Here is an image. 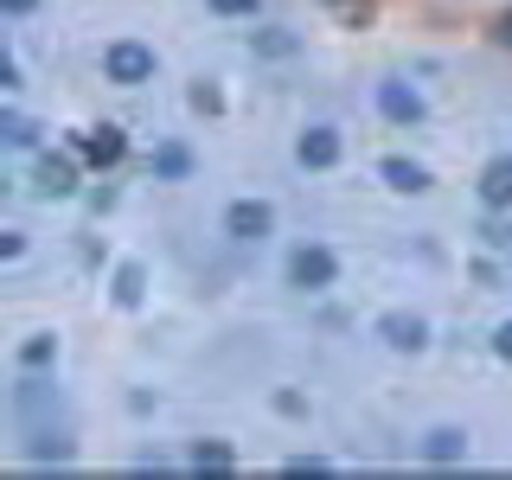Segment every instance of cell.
<instances>
[{"instance_id":"4","label":"cell","mask_w":512,"mask_h":480,"mask_svg":"<svg viewBox=\"0 0 512 480\" xmlns=\"http://www.w3.org/2000/svg\"><path fill=\"white\" fill-rule=\"evenodd\" d=\"M32 192H39V199H71V192H77V167L64 154H45L39 167H32Z\"/></svg>"},{"instance_id":"5","label":"cell","mask_w":512,"mask_h":480,"mask_svg":"<svg viewBox=\"0 0 512 480\" xmlns=\"http://www.w3.org/2000/svg\"><path fill=\"white\" fill-rule=\"evenodd\" d=\"M378 340L391 346V352H423V346H429V327H423L416 314H384V320H378Z\"/></svg>"},{"instance_id":"7","label":"cell","mask_w":512,"mask_h":480,"mask_svg":"<svg viewBox=\"0 0 512 480\" xmlns=\"http://www.w3.org/2000/svg\"><path fill=\"white\" fill-rule=\"evenodd\" d=\"M480 199H487L493 212H506V205H512V154H500V160L480 167Z\"/></svg>"},{"instance_id":"12","label":"cell","mask_w":512,"mask_h":480,"mask_svg":"<svg viewBox=\"0 0 512 480\" xmlns=\"http://www.w3.org/2000/svg\"><path fill=\"white\" fill-rule=\"evenodd\" d=\"M192 468H199V474H231L237 455H231L224 442H199V448H192Z\"/></svg>"},{"instance_id":"24","label":"cell","mask_w":512,"mask_h":480,"mask_svg":"<svg viewBox=\"0 0 512 480\" xmlns=\"http://www.w3.org/2000/svg\"><path fill=\"white\" fill-rule=\"evenodd\" d=\"M0 7H7L13 20H20V13H32V7H39V0H0Z\"/></svg>"},{"instance_id":"10","label":"cell","mask_w":512,"mask_h":480,"mask_svg":"<svg viewBox=\"0 0 512 480\" xmlns=\"http://www.w3.org/2000/svg\"><path fill=\"white\" fill-rule=\"evenodd\" d=\"M378 173H384V186H397V192H429V167H416L404 154H391Z\"/></svg>"},{"instance_id":"8","label":"cell","mask_w":512,"mask_h":480,"mask_svg":"<svg viewBox=\"0 0 512 480\" xmlns=\"http://www.w3.org/2000/svg\"><path fill=\"white\" fill-rule=\"evenodd\" d=\"M378 109L391 122H423V96H416L410 84H378Z\"/></svg>"},{"instance_id":"15","label":"cell","mask_w":512,"mask_h":480,"mask_svg":"<svg viewBox=\"0 0 512 480\" xmlns=\"http://www.w3.org/2000/svg\"><path fill=\"white\" fill-rule=\"evenodd\" d=\"M186 167H192V154H186V148H160V154H154V173H160V180H180Z\"/></svg>"},{"instance_id":"22","label":"cell","mask_w":512,"mask_h":480,"mask_svg":"<svg viewBox=\"0 0 512 480\" xmlns=\"http://www.w3.org/2000/svg\"><path fill=\"white\" fill-rule=\"evenodd\" d=\"M493 39H500V45H506V52H512V7L500 13V20H493Z\"/></svg>"},{"instance_id":"16","label":"cell","mask_w":512,"mask_h":480,"mask_svg":"<svg viewBox=\"0 0 512 480\" xmlns=\"http://www.w3.org/2000/svg\"><path fill=\"white\" fill-rule=\"evenodd\" d=\"M0 141H7V148H32V122L7 109V116H0Z\"/></svg>"},{"instance_id":"6","label":"cell","mask_w":512,"mask_h":480,"mask_svg":"<svg viewBox=\"0 0 512 480\" xmlns=\"http://www.w3.org/2000/svg\"><path fill=\"white\" fill-rule=\"evenodd\" d=\"M77 148H84V160H90V167H116V160L128 154V135H122L116 122H103V128H90V135L77 141Z\"/></svg>"},{"instance_id":"20","label":"cell","mask_w":512,"mask_h":480,"mask_svg":"<svg viewBox=\"0 0 512 480\" xmlns=\"http://www.w3.org/2000/svg\"><path fill=\"white\" fill-rule=\"evenodd\" d=\"M288 474H327V461H320V455H295V461H288Z\"/></svg>"},{"instance_id":"9","label":"cell","mask_w":512,"mask_h":480,"mask_svg":"<svg viewBox=\"0 0 512 480\" xmlns=\"http://www.w3.org/2000/svg\"><path fill=\"white\" fill-rule=\"evenodd\" d=\"M301 167H333V160H340V135H333V128H308V135H301Z\"/></svg>"},{"instance_id":"14","label":"cell","mask_w":512,"mask_h":480,"mask_svg":"<svg viewBox=\"0 0 512 480\" xmlns=\"http://www.w3.org/2000/svg\"><path fill=\"white\" fill-rule=\"evenodd\" d=\"M58 359V340H52V333H32V340L20 346V365H26V372H39V365H52Z\"/></svg>"},{"instance_id":"11","label":"cell","mask_w":512,"mask_h":480,"mask_svg":"<svg viewBox=\"0 0 512 480\" xmlns=\"http://www.w3.org/2000/svg\"><path fill=\"white\" fill-rule=\"evenodd\" d=\"M468 455V436L461 429H429L423 436V461H461Z\"/></svg>"},{"instance_id":"23","label":"cell","mask_w":512,"mask_h":480,"mask_svg":"<svg viewBox=\"0 0 512 480\" xmlns=\"http://www.w3.org/2000/svg\"><path fill=\"white\" fill-rule=\"evenodd\" d=\"M493 352H500V359H512V320H506L500 333H493Z\"/></svg>"},{"instance_id":"19","label":"cell","mask_w":512,"mask_h":480,"mask_svg":"<svg viewBox=\"0 0 512 480\" xmlns=\"http://www.w3.org/2000/svg\"><path fill=\"white\" fill-rule=\"evenodd\" d=\"M256 45H263V52H276V58H282V52H295V39H288L282 26H269V32H263V39H256Z\"/></svg>"},{"instance_id":"2","label":"cell","mask_w":512,"mask_h":480,"mask_svg":"<svg viewBox=\"0 0 512 480\" xmlns=\"http://www.w3.org/2000/svg\"><path fill=\"white\" fill-rule=\"evenodd\" d=\"M333 276H340V263H333V250H320V244H301L288 256V282L295 288H327Z\"/></svg>"},{"instance_id":"17","label":"cell","mask_w":512,"mask_h":480,"mask_svg":"<svg viewBox=\"0 0 512 480\" xmlns=\"http://www.w3.org/2000/svg\"><path fill=\"white\" fill-rule=\"evenodd\" d=\"M327 7L340 13L346 26H365V20H372V0H327Z\"/></svg>"},{"instance_id":"13","label":"cell","mask_w":512,"mask_h":480,"mask_svg":"<svg viewBox=\"0 0 512 480\" xmlns=\"http://www.w3.org/2000/svg\"><path fill=\"white\" fill-rule=\"evenodd\" d=\"M141 295H148V276H141V263H122V269H116V301H122V308H135Z\"/></svg>"},{"instance_id":"18","label":"cell","mask_w":512,"mask_h":480,"mask_svg":"<svg viewBox=\"0 0 512 480\" xmlns=\"http://www.w3.org/2000/svg\"><path fill=\"white\" fill-rule=\"evenodd\" d=\"M192 109H199V116H218V109H224V96H218L212 84H192Z\"/></svg>"},{"instance_id":"21","label":"cell","mask_w":512,"mask_h":480,"mask_svg":"<svg viewBox=\"0 0 512 480\" xmlns=\"http://www.w3.org/2000/svg\"><path fill=\"white\" fill-rule=\"evenodd\" d=\"M212 13H231L237 20V13H256V0H212Z\"/></svg>"},{"instance_id":"3","label":"cell","mask_w":512,"mask_h":480,"mask_svg":"<svg viewBox=\"0 0 512 480\" xmlns=\"http://www.w3.org/2000/svg\"><path fill=\"white\" fill-rule=\"evenodd\" d=\"M269 224H276V212H269L263 199H237L231 212H224V231H231L237 244H256V237H269Z\"/></svg>"},{"instance_id":"1","label":"cell","mask_w":512,"mask_h":480,"mask_svg":"<svg viewBox=\"0 0 512 480\" xmlns=\"http://www.w3.org/2000/svg\"><path fill=\"white\" fill-rule=\"evenodd\" d=\"M103 71H109V84H148V77H154V52L141 39H116L103 52Z\"/></svg>"}]
</instances>
